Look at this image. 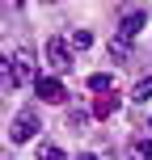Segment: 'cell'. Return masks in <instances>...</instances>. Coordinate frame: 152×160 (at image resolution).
<instances>
[{"instance_id": "6da1fadb", "label": "cell", "mask_w": 152, "mask_h": 160, "mask_svg": "<svg viewBox=\"0 0 152 160\" xmlns=\"http://www.w3.org/2000/svg\"><path fill=\"white\" fill-rule=\"evenodd\" d=\"M42 131V118H38V110L34 105H25V110H17V118H13V127H8V139L13 143H30L34 135Z\"/></svg>"}, {"instance_id": "7a4b0ae2", "label": "cell", "mask_w": 152, "mask_h": 160, "mask_svg": "<svg viewBox=\"0 0 152 160\" xmlns=\"http://www.w3.org/2000/svg\"><path fill=\"white\" fill-rule=\"evenodd\" d=\"M38 63H34L30 51H17L13 59H8V84H38Z\"/></svg>"}, {"instance_id": "3957f363", "label": "cell", "mask_w": 152, "mask_h": 160, "mask_svg": "<svg viewBox=\"0 0 152 160\" xmlns=\"http://www.w3.org/2000/svg\"><path fill=\"white\" fill-rule=\"evenodd\" d=\"M47 63L55 68V72H68V68H72V42L51 38V42H47Z\"/></svg>"}, {"instance_id": "277c9868", "label": "cell", "mask_w": 152, "mask_h": 160, "mask_svg": "<svg viewBox=\"0 0 152 160\" xmlns=\"http://www.w3.org/2000/svg\"><path fill=\"white\" fill-rule=\"evenodd\" d=\"M144 21H148V8H127V13H123V21H118V38H123V42L139 38Z\"/></svg>"}, {"instance_id": "5b68a950", "label": "cell", "mask_w": 152, "mask_h": 160, "mask_svg": "<svg viewBox=\"0 0 152 160\" xmlns=\"http://www.w3.org/2000/svg\"><path fill=\"white\" fill-rule=\"evenodd\" d=\"M34 93H38L47 105H64V101H68V88H64V80H55V76H42L38 84H34Z\"/></svg>"}, {"instance_id": "8992f818", "label": "cell", "mask_w": 152, "mask_h": 160, "mask_svg": "<svg viewBox=\"0 0 152 160\" xmlns=\"http://www.w3.org/2000/svg\"><path fill=\"white\" fill-rule=\"evenodd\" d=\"M89 88H93L97 97H110L114 93V76L110 72H93V76H89Z\"/></svg>"}, {"instance_id": "52a82bcc", "label": "cell", "mask_w": 152, "mask_h": 160, "mask_svg": "<svg viewBox=\"0 0 152 160\" xmlns=\"http://www.w3.org/2000/svg\"><path fill=\"white\" fill-rule=\"evenodd\" d=\"M127 160H152V139H131L127 143Z\"/></svg>"}, {"instance_id": "ba28073f", "label": "cell", "mask_w": 152, "mask_h": 160, "mask_svg": "<svg viewBox=\"0 0 152 160\" xmlns=\"http://www.w3.org/2000/svg\"><path fill=\"white\" fill-rule=\"evenodd\" d=\"M114 110H118V97H114V93H110V97H97V101H93V118H110Z\"/></svg>"}, {"instance_id": "9c48e42d", "label": "cell", "mask_w": 152, "mask_h": 160, "mask_svg": "<svg viewBox=\"0 0 152 160\" xmlns=\"http://www.w3.org/2000/svg\"><path fill=\"white\" fill-rule=\"evenodd\" d=\"M131 101H135V105H148L152 101V76H144L135 88H131Z\"/></svg>"}, {"instance_id": "30bf717a", "label": "cell", "mask_w": 152, "mask_h": 160, "mask_svg": "<svg viewBox=\"0 0 152 160\" xmlns=\"http://www.w3.org/2000/svg\"><path fill=\"white\" fill-rule=\"evenodd\" d=\"M110 55H114V59H127V55H131V42H123L118 34H114V38H110Z\"/></svg>"}, {"instance_id": "8fae6325", "label": "cell", "mask_w": 152, "mask_h": 160, "mask_svg": "<svg viewBox=\"0 0 152 160\" xmlns=\"http://www.w3.org/2000/svg\"><path fill=\"white\" fill-rule=\"evenodd\" d=\"M89 47H93V34H89V30H76L72 34V51H89Z\"/></svg>"}, {"instance_id": "7c38bea8", "label": "cell", "mask_w": 152, "mask_h": 160, "mask_svg": "<svg viewBox=\"0 0 152 160\" xmlns=\"http://www.w3.org/2000/svg\"><path fill=\"white\" fill-rule=\"evenodd\" d=\"M38 160H68V156L59 152L55 143H38Z\"/></svg>"}, {"instance_id": "4fadbf2b", "label": "cell", "mask_w": 152, "mask_h": 160, "mask_svg": "<svg viewBox=\"0 0 152 160\" xmlns=\"http://www.w3.org/2000/svg\"><path fill=\"white\" fill-rule=\"evenodd\" d=\"M64 122H68V131H80V127H85V114H80V110H72Z\"/></svg>"}, {"instance_id": "5bb4252c", "label": "cell", "mask_w": 152, "mask_h": 160, "mask_svg": "<svg viewBox=\"0 0 152 160\" xmlns=\"http://www.w3.org/2000/svg\"><path fill=\"white\" fill-rule=\"evenodd\" d=\"M76 160H97V156H93V152H85V156H76Z\"/></svg>"}, {"instance_id": "9a60e30c", "label": "cell", "mask_w": 152, "mask_h": 160, "mask_svg": "<svg viewBox=\"0 0 152 160\" xmlns=\"http://www.w3.org/2000/svg\"><path fill=\"white\" fill-rule=\"evenodd\" d=\"M148 127H152V122H148Z\"/></svg>"}]
</instances>
